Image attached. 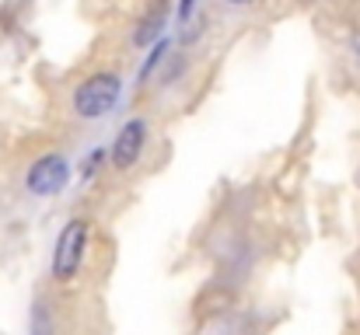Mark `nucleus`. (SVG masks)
<instances>
[{
    "instance_id": "nucleus-4",
    "label": "nucleus",
    "mask_w": 360,
    "mask_h": 335,
    "mask_svg": "<svg viewBox=\"0 0 360 335\" xmlns=\"http://www.w3.org/2000/svg\"><path fill=\"white\" fill-rule=\"evenodd\" d=\"M143 140H147V122H143V119H129L120 129L116 147H112V164H116L120 171L136 164V157H140V150H143Z\"/></svg>"
},
{
    "instance_id": "nucleus-1",
    "label": "nucleus",
    "mask_w": 360,
    "mask_h": 335,
    "mask_svg": "<svg viewBox=\"0 0 360 335\" xmlns=\"http://www.w3.org/2000/svg\"><path fill=\"white\" fill-rule=\"evenodd\" d=\"M120 95H122L120 77H112V74H95V77H88V81L74 91V109H77V115H84V119H102L105 112L116 109Z\"/></svg>"
},
{
    "instance_id": "nucleus-5",
    "label": "nucleus",
    "mask_w": 360,
    "mask_h": 335,
    "mask_svg": "<svg viewBox=\"0 0 360 335\" xmlns=\"http://www.w3.org/2000/svg\"><path fill=\"white\" fill-rule=\"evenodd\" d=\"M165 21H168V0H158L147 11V18L140 21V28H136V46H150L165 32Z\"/></svg>"
},
{
    "instance_id": "nucleus-2",
    "label": "nucleus",
    "mask_w": 360,
    "mask_h": 335,
    "mask_svg": "<svg viewBox=\"0 0 360 335\" xmlns=\"http://www.w3.org/2000/svg\"><path fill=\"white\" fill-rule=\"evenodd\" d=\"M84 244H88V221H70L63 227V234L56 237V251H53V276L60 283L74 280V272L81 269Z\"/></svg>"
},
{
    "instance_id": "nucleus-3",
    "label": "nucleus",
    "mask_w": 360,
    "mask_h": 335,
    "mask_svg": "<svg viewBox=\"0 0 360 335\" xmlns=\"http://www.w3.org/2000/svg\"><path fill=\"white\" fill-rule=\"evenodd\" d=\"M67 178H70V164H67V157H60V154H46V157H39V161L28 168L25 185H28L32 196H53V192H60V189L67 185Z\"/></svg>"
},
{
    "instance_id": "nucleus-6",
    "label": "nucleus",
    "mask_w": 360,
    "mask_h": 335,
    "mask_svg": "<svg viewBox=\"0 0 360 335\" xmlns=\"http://www.w3.org/2000/svg\"><path fill=\"white\" fill-rule=\"evenodd\" d=\"M165 53H168V46H165V42H158V46H154V53H150V60H147V63H143V70H140V81H147V74L165 60Z\"/></svg>"
},
{
    "instance_id": "nucleus-7",
    "label": "nucleus",
    "mask_w": 360,
    "mask_h": 335,
    "mask_svg": "<svg viewBox=\"0 0 360 335\" xmlns=\"http://www.w3.org/2000/svg\"><path fill=\"white\" fill-rule=\"evenodd\" d=\"M193 7H196V0H182V4H179V18H189Z\"/></svg>"
},
{
    "instance_id": "nucleus-8",
    "label": "nucleus",
    "mask_w": 360,
    "mask_h": 335,
    "mask_svg": "<svg viewBox=\"0 0 360 335\" xmlns=\"http://www.w3.org/2000/svg\"><path fill=\"white\" fill-rule=\"evenodd\" d=\"M228 4H238V7H245V4H252V0H228Z\"/></svg>"
}]
</instances>
